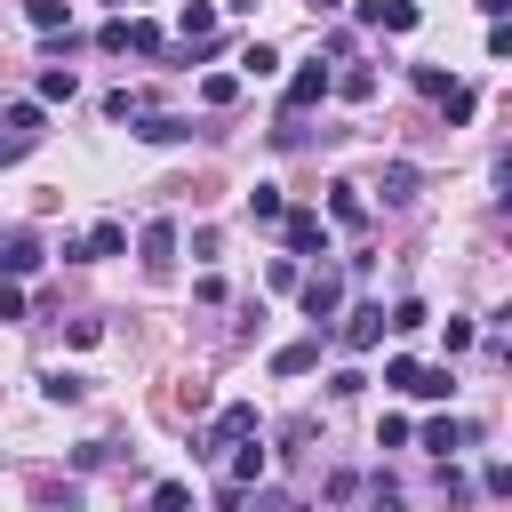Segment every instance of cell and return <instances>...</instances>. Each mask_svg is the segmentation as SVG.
<instances>
[{
  "label": "cell",
  "mask_w": 512,
  "mask_h": 512,
  "mask_svg": "<svg viewBox=\"0 0 512 512\" xmlns=\"http://www.w3.org/2000/svg\"><path fill=\"white\" fill-rule=\"evenodd\" d=\"M240 440H256V408H248V400H232V408L192 440V456H224V448H240Z\"/></svg>",
  "instance_id": "obj_1"
},
{
  "label": "cell",
  "mask_w": 512,
  "mask_h": 512,
  "mask_svg": "<svg viewBox=\"0 0 512 512\" xmlns=\"http://www.w3.org/2000/svg\"><path fill=\"white\" fill-rule=\"evenodd\" d=\"M336 304H344V272H312V280H304V312H312V336L336 320Z\"/></svg>",
  "instance_id": "obj_2"
},
{
  "label": "cell",
  "mask_w": 512,
  "mask_h": 512,
  "mask_svg": "<svg viewBox=\"0 0 512 512\" xmlns=\"http://www.w3.org/2000/svg\"><path fill=\"white\" fill-rule=\"evenodd\" d=\"M288 256H328V224H320V208H288Z\"/></svg>",
  "instance_id": "obj_3"
},
{
  "label": "cell",
  "mask_w": 512,
  "mask_h": 512,
  "mask_svg": "<svg viewBox=\"0 0 512 512\" xmlns=\"http://www.w3.org/2000/svg\"><path fill=\"white\" fill-rule=\"evenodd\" d=\"M136 248H144V272H152V280H160V272H168V264H176V224H168V216H152V224H144V240H136Z\"/></svg>",
  "instance_id": "obj_4"
},
{
  "label": "cell",
  "mask_w": 512,
  "mask_h": 512,
  "mask_svg": "<svg viewBox=\"0 0 512 512\" xmlns=\"http://www.w3.org/2000/svg\"><path fill=\"white\" fill-rule=\"evenodd\" d=\"M24 272H40V240L32 232H0V280H24Z\"/></svg>",
  "instance_id": "obj_5"
},
{
  "label": "cell",
  "mask_w": 512,
  "mask_h": 512,
  "mask_svg": "<svg viewBox=\"0 0 512 512\" xmlns=\"http://www.w3.org/2000/svg\"><path fill=\"white\" fill-rule=\"evenodd\" d=\"M360 24H384V32H416V0H352Z\"/></svg>",
  "instance_id": "obj_6"
},
{
  "label": "cell",
  "mask_w": 512,
  "mask_h": 512,
  "mask_svg": "<svg viewBox=\"0 0 512 512\" xmlns=\"http://www.w3.org/2000/svg\"><path fill=\"white\" fill-rule=\"evenodd\" d=\"M416 184H424V168H416V160H392V168L376 176V192H384V208H408V200H416Z\"/></svg>",
  "instance_id": "obj_7"
},
{
  "label": "cell",
  "mask_w": 512,
  "mask_h": 512,
  "mask_svg": "<svg viewBox=\"0 0 512 512\" xmlns=\"http://www.w3.org/2000/svg\"><path fill=\"white\" fill-rule=\"evenodd\" d=\"M344 344H352V352L384 344V304H352V312H344Z\"/></svg>",
  "instance_id": "obj_8"
},
{
  "label": "cell",
  "mask_w": 512,
  "mask_h": 512,
  "mask_svg": "<svg viewBox=\"0 0 512 512\" xmlns=\"http://www.w3.org/2000/svg\"><path fill=\"white\" fill-rule=\"evenodd\" d=\"M328 80H336V72H328V64H304V72H296V80H288V120H296V112H304V104H320V96H328Z\"/></svg>",
  "instance_id": "obj_9"
},
{
  "label": "cell",
  "mask_w": 512,
  "mask_h": 512,
  "mask_svg": "<svg viewBox=\"0 0 512 512\" xmlns=\"http://www.w3.org/2000/svg\"><path fill=\"white\" fill-rule=\"evenodd\" d=\"M320 368V336H304V344H280L272 352V376H312Z\"/></svg>",
  "instance_id": "obj_10"
},
{
  "label": "cell",
  "mask_w": 512,
  "mask_h": 512,
  "mask_svg": "<svg viewBox=\"0 0 512 512\" xmlns=\"http://www.w3.org/2000/svg\"><path fill=\"white\" fill-rule=\"evenodd\" d=\"M464 440H472V424H464V416H432V424H424V448H432V456H456Z\"/></svg>",
  "instance_id": "obj_11"
},
{
  "label": "cell",
  "mask_w": 512,
  "mask_h": 512,
  "mask_svg": "<svg viewBox=\"0 0 512 512\" xmlns=\"http://www.w3.org/2000/svg\"><path fill=\"white\" fill-rule=\"evenodd\" d=\"M80 96V72L72 64H40V104H72Z\"/></svg>",
  "instance_id": "obj_12"
},
{
  "label": "cell",
  "mask_w": 512,
  "mask_h": 512,
  "mask_svg": "<svg viewBox=\"0 0 512 512\" xmlns=\"http://www.w3.org/2000/svg\"><path fill=\"white\" fill-rule=\"evenodd\" d=\"M144 144H184L192 136V120H176V112H144V128H136Z\"/></svg>",
  "instance_id": "obj_13"
},
{
  "label": "cell",
  "mask_w": 512,
  "mask_h": 512,
  "mask_svg": "<svg viewBox=\"0 0 512 512\" xmlns=\"http://www.w3.org/2000/svg\"><path fill=\"white\" fill-rule=\"evenodd\" d=\"M80 248H88V264H96V256H120V248H128V224H112V216H104V224H96Z\"/></svg>",
  "instance_id": "obj_14"
},
{
  "label": "cell",
  "mask_w": 512,
  "mask_h": 512,
  "mask_svg": "<svg viewBox=\"0 0 512 512\" xmlns=\"http://www.w3.org/2000/svg\"><path fill=\"white\" fill-rule=\"evenodd\" d=\"M408 392H416V400H448L456 376H448V368H408Z\"/></svg>",
  "instance_id": "obj_15"
},
{
  "label": "cell",
  "mask_w": 512,
  "mask_h": 512,
  "mask_svg": "<svg viewBox=\"0 0 512 512\" xmlns=\"http://www.w3.org/2000/svg\"><path fill=\"white\" fill-rule=\"evenodd\" d=\"M248 216H256V224H280V216H288L280 184H256V192H248Z\"/></svg>",
  "instance_id": "obj_16"
},
{
  "label": "cell",
  "mask_w": 512,
  "mask_h": 512,
  "mask_svg": "<svg viewBox=\"0 0 512 512\" xmlns=\"http://www.w3.org/2000/svg\"><path fill=\"white\" fill-rule=\"evenodd\" d=\"M328 216H336V224H368V200H360V184H336Z\"/></svg>",
  "instance_id": "obj_17"
},
{
  "label": "cell",
  "mask_w": 512,
  "mask_h": 512,
  "mask_svg": "<svg viewBox=\"0 0 512 512\" xmlns=\"http://www.w3.org/2000/svg\"><path fill=\"white\" fill-rule=\"evenodd\" d=\"M40 392H48V400H56V408H72V400H80V392H88V384H80V376H72V368H48V376H40Z\"/></svg>",
  "instance_id": "obj_18"
},
{
  "label": "cell",
  "mask_w": 512,
  "mask_h": 512,
  "mask_svg": "<svg viewBox=\"0 0 512 512\" xmlns=\"http://www.w3.org/2000/svg\"><path fill=\"white\" fill-rule=\"evenodd\" d=\"M256 480H264V448L240 440V456H232V488H256Z\"/></svg>",
  "instance_id": "obj_19"
},
{
  "label": "cell",
  "mask_w": 512,
  "mask_h": 512,
  "mask_svg": "<svg viewBox=\"0 0 512 512\" xmlns=\"http://www.w3.org/2000/svg\"><path fill=\"white\" fill-rule=\"evenodd\" d=\"M328 88H336V96H352V104H360V96H376V72H368V64H352V72H336V80H328Z\"/></svg>",
  "instance_id": "obj_20"
},
{
  "label": "cell",
  "mask_w": 512,
  "mask_h": 512,
  "mask_svg": "<svg viewBox=\"0 0 512 512\" xmlns=\"http://www.w3.org/2000/svg\"><path fill=\"white\" fill-rule=\"evenodd\" d=\"M24 16H32V24H40V32H48V40H56V32H64V0H24Z\"/></svg>",
  "instance_id": "obj_21"
},
{
  "label": "cell",
  "mask_w": 512,
  "mask_h": 512,
  "mask_svg": "<svg viewBox=\"0 0 512 512\" xmlns=\"http://www.w3.org/2000/svg\"><path fill=\"white\" fill-rule=\"evenodd\" d=\"M152 512H192V488H184V480H160V488H152Z\"/></svg>",
  "instance_id": "obj_22"
},
{
  "label": "cell",
  "mask_w": 512,
  "mask_h": 512,
  "mask_svg": "<svg viewBox=\"0 0 512 512\" xmlns=\"http://www.w3.org/2000/svg\"><path fill=\"white\" fill-rule=\"evenodd\" d=\"M240 64H248V72H256V80H272V72H280V56H272V48H264V40H248V56H240Z\"/></svg>",
  "instance_id": "obj_23"
},
{
  "label": "cell",
  "mask_w": 512,
  "mask_h": 512,
  "mask_svg": "<svg viewBox=\"0 0 512 512\" xmlns=\"http://www.w3.org/2000/svg\"><path fill=\"white\" fill-rule=\"evenodd\" d=\"M200 96H208V104H232V96H240V80H232V72H208V80H200Z\"/></svg>",
  "instance_id": "obj_24"
},
{
  "label": "cell",
  "mask_w": 512,
  "mask_h": 512,
  "mask_svg": "<svg viewBox=\"0 0 512 512\" xmlns=\"http://www.w3.org/2000/svg\"><path fill=\"white\" fill-rule=\"evenodd\" d=\"M440 104H448V120H472V104H480V96H472V88H456V80H448V88H440Z\"/></svg>",
  "instance_id": "obj_25"
},
{
  "label": "cell",
  "mask_w": 512,
  "mask_h": 512,
  "mask_svg": "<svg viewBox=\"0 0 512 512\" xmlns=\"http://www.w3.org/2000/svg\"><path fill=\"white\" fill-rule=\"evenodd\" d=\"M384 328H424V304H416V296H400V304H392V320H384Z\"/></svg>",
  "instance_id": "obj_26"
},
{
  "label": "cell",
  "mask_w": 512,
  "mask_h": 512,
  "mask_svg": "<svg viewBox=\"0 0 512 512\" xmlns=\"http://www.w3.org/2000/svg\"><path fill=\"white\" fill-rule=\"evenodd\" d=\"M0 320H24V288L16 280H0Z\"/></svg>",
  "instance_id": "obj_27"
},
{
  "label": "cell",
  "mask_w": 512,
  "mask_h": 512,
  "mask_svg": "<svg viewBox=\"0 0 512 512\" xmlns=\"http://www.w3.org/2000/svg\"><path fill=\"white\" fill-rule=\"evenodd\" d=\"M24 152H32V144H24L16 128H0V168H8V160H24Z\"/></svg>",
  "instance_id": "obj_28"
},
{
  "label": "cell",
  "mask_w": 512,
  "mask_h": 512,
  "mask_svg": "<svg viewBox=\"0 0 512 512\" xmlns=\"http://www.w3.org/2000/svg\"><path fill=\"white\" fill-rule=\"evenodd\" d=\"M264 512H304V504H296V496H280V488H272V496H264Z\"/></svg>",
  "instance_id": "obj_29"
},
{
  "label": "cell",
  "mask_w": 512,
  "mask_h": 512,
  "mask_svg": "<svg viewBox=\"0 0 512 512\" xmlns=\"http://www.w3.org/2000/svg\"><path fill=\"white\" fill-rule=\"evenodd\" d=\"M312 8H344V0H312Z\"/></svg>",
  "instance_id": "obj_30"
},
{
  "label": "cell",
  "mask_w": 512,
  "mask_h": 512,
  "mask_svg": "<svg viewBox=\"0 0 512 512\" xmlns=\"http://www.w3.org/2000/svg\"><path fill=\"white\" fill-rule=\"evenodd\" d=\"M112 8H128V0H112Z\"/></svg>",
  "instance_id": "obj_31"
}]
</instances>
